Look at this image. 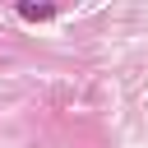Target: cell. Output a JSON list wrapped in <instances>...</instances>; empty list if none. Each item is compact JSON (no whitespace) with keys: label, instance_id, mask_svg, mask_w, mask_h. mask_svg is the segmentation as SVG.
<instances>
[{"label":"cell","instance_id":"cell-1","mask_svg":"<svg viewBox=\"0 0 148 148\" xmlns=\"http://www.w3.org/2000/svg\"><path fill=\"white\" fill-rule=\"evenodd\" d=\"M18 14H23L28 23H42V18H56V5H32V0H23Z\"/></svg>","mask_w":148,"mask_h":148}]
</instances>
